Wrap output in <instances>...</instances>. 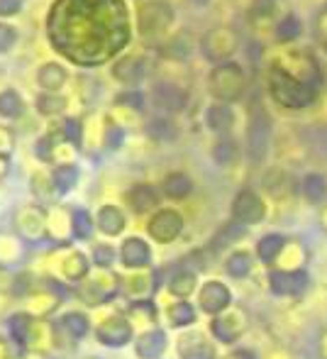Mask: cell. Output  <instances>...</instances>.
Segmentation results:
<instances>
[{
  "mask_svg": "<svg viewBox=\"0 0 327 359\" xmlns=\"http://www.w3.org/2000/svg\"><path fill=\"white\" fill-rule=\"evenodd\" d=\"M67 79H69L67 69H64L62 64H57V62L42 64V67H39V72H37V83L42 86L47 93H59V90L64 88V83H67Z\"/></svg>",
  "mask_w": 327,
  "mask_h": 359,
  "instance_id": "26",
  "label": "cell"
},
{
  "mask_svg": "<svg viewBox=\"0 0 327 359\" xmlns=\"http://www.w3.org/2000/svg\"><path fill=\"white\" fill-rule=\"evenodd\" d=\"M115 105H120V108H132V110H144V105H147V98H144L142 90H123V93L115 95Z\"/></svg>",
  "mask_w": 327,
  "mask_h": 359,
  "instance_id": "47",
  "label": "cell"
},
{
  "mask_svg": "<svg viewBox=\"0 0 327 359\" xmlns=\"http://www.w3.org/2000/svg\"><path fill=\"white\" fill-rule=\"evenodd\" d=\"M22 8V0H0V18H13Z\"/></svg>",
  "mask_w": 327,
  "mask_h": 359,
  "instance_id": "52",
  "label": "cell"
},
{
  "mask_svg": "<svg viewBox=\"0 0 327 359\" xmlns=\"http://www.w3.org/2000/svg\"><path fill=\"white\" fill-rule=\"evenodd\" d=\"M232 123H235V113L228 103L210 105V108L205 110V125H208L213 133L225 135L230 128H232Z\"/></svg>",
  "mask_w": 327,
  "mask_h": 359,
  "instance_id": "28",
  "label": "cell"
},
{
  "mask_svg": "<svg viewBox=\"0 0 327 359\" xmlns=\"http://www.w3.org/2000/svg\"><path fill=\"white\" fill-rule=\"evenodd\" d=\"M15 144V135L13 130H8L5 125H0V154H8Z\"/></svg>",
  "mask_w": 327,
  "mask_h": 359,
  "instance_id": "53",
  "label": "cell"
},
{
  "mask_svg": "<svg viewBox=\"0 0 327 359\" xmlns=\"http://www.w3.org/2000/svg\"><path fill=\"white\" fill-rule=\"evenodd\" d=\"M152 98L159 108L169 110V113H179V110H183L188 105V93L176 83H157Z\"/></svg>",
  "mask_w": 327,
  "mask_h": 359,
  "instance_id": "22",
  "label": "cell"
},
{
  "mask_svg": "<svg viewBox=\"0 0 327 359\" xmlns=\"http://www.w3.org/2000/svg\"><path fill=\"white\" fill-rule=\"evenodd\" d=\"M88 271H90V259L81 250H76V247H62V250L49 257V274L62 281L78 284V281H83L88 276Z\"/></svg>",
  "mask_w": 327,
  "mask_h": 359,
  "instance_id": "5",
  "label": "cell"
},
{
  "mask_svg": "<svg viewBox=\"0 0 327 359\" xmlns=\"http://www.w3.org/2000/svg\"><path fill=\"white\" fill-rule=\"evenodd\" d=\"M0 359H18L13 352H10V345L3 340V337H0Z\"/></svg>",
  "mask_w": 327,
  "mask_h": 359,
  "instance_id": "55",
  "label": "cell"
},
{
  "mask_svg": "<svg viewBox=\"0 0 327 359\" xmlns=\"http://www.w3.org/2000/svg\"><path fill=\"white\" fill-rule=\"evenodd\" d=\"M154 274L152 271H144V269H134L132 274L123 276V296L130 298L132 303L137 301H149V296H152L154 291Z\"/></svg>",
  "mask_w": 327,
  "mask_h": 359,
  "instance_id": "19",
  "label": "cell"
},
{
  "mask_svg": "<svg viewBox=\"0 0 327 359\" xmlns=\"http://www.w3.org/2000/svg\"><path fill=\"white\" fill-rule=\"evenodd\" d=\"M15 42H18V32H15V27L0 22V54L10 52V49L15 47Z\"/></svg>",
  "mask_w": 327,
  "mask_h": 359,
  "instance_id": "51",
  "label": "cell"
},
{
  "mask_svg": "<svg viewBox=\"0 0 327 359\" xmlns=\"http://www.w3.org/2000/svg\"><path fill=\"white\" fill-rule=\"evenodd\" d=\"M90 330V318L85 313L78 311H69L62 318L52 320V332H54V347H76L78 342L88 335Z\"/></svg>",
  "mask_w": 327,
  "mask_h": 359,
  "instance_id": "7",
  "label": "cell"
},
{
  "mask_svg": "<svg viewBox=\"0 0 327 359\" xmlns=\"http://www.w3.org/2000/svg\"><path fill=\"white\" fill-rule=\"evenodd\" d=\"M62 303V293L57 291L52 284L29 288L25 293V313H29L32 318H49Z\"/></svg>",
  "mask_w": 327,
  "mask_h": 359,
  "instance_id": "10",
  "label": "cell"
},
{
  "mask_svg": "<svg viewBox=\"0 0 327 359\" xmlns=\"http://www.w3.org/2000/svg\"><path fill=\"white\" fill-rule=\"evenodd\" d=\"M32 191L39 201H52L54 196H59L52 176H47V174H34L32 176Z\"/></svg>",
  "mask_w": 327,
  "mask_h": 359,
  "instance_id": "45",
  "label": "cell"
},
{
  "mask_svg": "<svg viewBox=\"0 0 327 359\" xmlns=\"http://www.w3.org/2000/svg\"><path fill=\"white\" fill-rule=\"evenodd\" d=\"M190 3H195V5H205V3H210V0H190Z\"/></svg>",
  "mask_w": 327,
  "mask_h": 359,
  "instance_id": "58",
  "label": "cell"
},
{
  "mask_svg": "<svg viewBox=\"0 0 327 359\" xmlns=\"http://www.w3.org/2000/svg\"><path fill=\"white\" fill-rule=\"evenodd\" d=\"M181 359H215V347L203 332H186L179 340Z\"/></svg>",
  "mask_w": 327,
  "mask_h": 359,
  "instance_id": "20",
  "label": "cell"
},
{
  "mask_svg": "<svg viewBox=\"0 0 327 359\" xmlns=\"http://www.w3.org/2000/svg\"><path fill=\"white\" fill-rule=\"evenodd\" d=\"M298 37H300V20L295 15H286L279 22V27H276V39L279 42H293Z\"/></svg>",
  "mask_w": 327,
  "mask_h": 359,
  "instance_id": "44",
  "label": "cell"
},
{
  "mask_svg": "<svg viewBox=\"0 0 327 359\" xmlns=\"http://www.w3.org/2000/svg\"><path fill=\"white\" fill-rule=\"evenodd\" d=\"M25 259V240L15 235H0V264L13 266Z\"/></svg>",
  "mask_w": 327,
  "mask_h": 359,
  "instance_id": "29",
  "label": "cell"
},
{
  "mask_svg": "<svg viewBox=\"0 0 327 359\" xmlns=\"http://www.w3.org/2000/svg\"><path fill=\"white\" fill-rule=\"evenodd\" d=\"M8 171H10V156L8 154H0V181L8 176Z\"/></svg>",
  "mask_w": 327,
  "mask_h": 359,
  "instance_id": "54",
  "label": "cell"
},
{
  "mask_svg": "<svg viewBox=\"0 0 327 359\" xmlns=\"http://www.w3.org/2000/svg\"><path fill=\"white\" fill-rule=\"evenodd\" d=\"M83 133H85V128L78 118H64L62 125H59V135L71 147H76V149L83 144Z\"/></svg>",
  "mask_w": 327,
  "mask_h": 359,
  "instance_id": "40",
  "label": "cell"
},
{
  "mask_svg": "<svg viewBox=\"0 0 327 359\" xmlns=\"http://www.w3.org/2000/svg\"><path fill=\"white\" fill-rule=\"evenodd\" d=\"M237 154H239L237 144H235V140H230V137H223L218 144H215V149H213V159L218 161L220 166H230V164H235V159H237Z\"/></svg>",
  "mask_w": 327,
  "mask_h": 359,
  "instance_id": "43",
  "label": "cell"
},
{
  "mask_svg": "<svg viewBox=\"0 0 327 359\" xmlns=\"http://www.w3.org/2000/svg\"><path fill=\"white\" fill-rule=\"evenodd\" d=\"M125 201H127V205L134 213H139V215L152 213L159 205V191L154 189L152 184H134L132 189L127 191Z\"/></svg>",
  "mask_w": 327,
  "mask_h": 359,
  "instance_id": "21",
  "label": "cell"
},
{
  "mask_svg": "<svg viewBox=\"0 0 327 359\" xmlns=\"http://www.w3.org/2000/svg\"><path fill=\"white\" fill-rule=\"evenodd\" d=\"M162 191L166 198L183 201L186 196H190V191H193V181H190V176L183 174V171H171V174L164 176Z\"/></svg>",
  "mask_w": 327,
  "mask_h": 359,
  "instance_id": "27",
  "label": "cell"
},
{
  "mask_svg": "<svg viewBox=\"0 0 327 359\" xmlns=\"http://www.w3.org/2000/svg\"><path fill=\"white\" fill-rule=\"evenodd\" d=\"M327 194V179L320 174H308L303 179V196L310 203H320Z\"/></svg>",
  "mask_w": 327,
  "mask_h": 359,
  "instance_id": "39",
  "label": "cell"
},
{
  "mask_svg": "<svg viewBox=\"0 0 327 359\" xmlns=\"http://www.w3.org/2000/svg\"><path fill=\"white\" fill-rule=\"evenodd\" d=\"M90 262H95V266H100V269H110V264L115 262V250L110 245H95Z\"/></svg>",
  "mask_w": 327,
  "mask_h": 359,
  "instance_id": "50",
  "label": "cell"
},
{
  "mask_svg": "<svg viewBox=\"0 0 327 359\" xmlns=\"http://www.w3.org/2000/svg\"><path fill=\"white\" fill-rule=\"evenodd\" d=\"M147 135L154 140H159V142H162V140H171L176 135L174 123H171V120H162V118L152 120V123L147 125Z\"/></svg>",
  "mask_w": 327,
  "mask_h": 359,
  "instance_id": "48",
  "label": "cell"
},
{
  "mask_svg": "<svg viewBox=\"0 0 327 359\" xmlns=\"http://www.w3.org/2000/svg\"><path fill=\"white\" fill-rule=\"evenodd\" d=\"M246 232V227L242 225V222H237V220H232V222H228V225L223 227V230L215 235V247H225V245H232L235 240H239Z\"/></svg>",
  "mask_w": 327,
  "mask_h": 359,
  "instance_id": "46",
  "label": "cell"
},
{
  "mask_svg": "<svg viewBox=\"0 0 327 359\" xmlns=\"http://www.w3.org/2000/svg\"><path fill=\"white\" fill-rule=\"evenodd\" d=\"M25 113V100L20 98L18 90L5 88L0 90V118L5 120H18Z\"/></svg>",
  "mask_w": 327,
  "mask_h": 359,
  "instance_id": "32",
  "label": "cell"
},
{
  "mask_svg": "<svg viewBox=\"0 0 327 359\" xmlns=\"http://www.w3.org/2000/svg\"><path fill=\"white\" fill-rule=\"evenodd\" d=\"M95 227L103 232L105 237H118L120 232L127 227V215L118 205H100L98 215H95Z\"/></svg>",
  "mask_w": 327,
  "mask_h": 359,
  "instance_id": "24",
  "label": "cell"
},
{
  "mask_svg": "<svg viewBox=\"0 0 327 359\" xmlns=\"http://www.w3.org/2000/svg\"><path fill=\"white\" fill-rule=\"evenodd\" d=\"M174 22V10L166 3H147L139 10V29L142 34H159Z\"/></svg>",
  "mask_w": 327,
  "mask_h": 359,
  "instance_id": "14",
  "label": "cell"
},
{
  "mask_svg": "<svg viewBox=\"0 0 327 359\" xmlns=\"http://www.w3.org/2000/svg\"><path fill=\"white\" fill-rule=\"evenodd\" d=\"M230 303H232V293L223 281H205L198 291V306L208 316H220Z\"/></svg>",
  "mask_w": 327,
  "mask_h": 359,
  "instance_id": "13",
  "label": "cell"
},
{
  "mask_svg": "<svg viewBox=\"0 0 327 359\" xmlns=\"http://www.w3.org/2000/svg\"><path fill=\"white\" fill-rule=\"evenodd\" d=\"M228 359H256V357H254V352H251V350H237V352H232Z\"/></svg>",
  "mask_w": 327,
  "mask_h": 359,
  "instance_id": "56",
  "label": "cell"
},
{
  "mask_svg": "<svg viewBox=\"0 0 327 359\" xmlns=\"http://www.w3.org/2000/svg\"><path fill=\"white\" fill-rule=\"evenodd\" d=\"M52 181L57 186L59 194H69L74 191V186L78 184V166L76 164H59L52 171Z\"/></svg>",
  "mask_w": 327,
  "mask_h": 359,
  "instance_id": "34",
  "label": "cell"
},
{
  "mask_svg": "<svg viewBox=\"0 0 327 359\" xmlns=\"http://www.w3.org/2000/svg\"><path fill=\"white\" fill-rule=\"evenodd\" d=\"M123 140H125V130L108 120V125L103 128V144L108 147V149H118V147L123 144Z\"/></svg>",
  "mask_w": 327,
  "mask_h": 359,
  "instance_id": "49",
  "label": "cell"
},
{
  "mask_svg": "<svg viewBox=\"0 0 327 359\" xmlns=\"http://www.w3.org/2000/svg\"><path fill=\"white\" fill-rule=\"evenodd\" d=\"M166 345H169L166 332L152 327V330H144L142 335L134 340V352H137L139 359H159L166 352Z\"/></svg>",
  "mask_w": 327,
  "mask_h": 359,
  "instance_id": "23",
  "label": "cell"
},
{
  "mask_svg": "<svg viewBox=\"0 0 327 359\" xmlns=\"http://www.w3.org/2000/svg\"><path fill=\"white\" fill-rule=\"evenodd\" d=\"M181 230H183V217H181L179 210H171V208L157 210L147 222V235L154 242H159V245L174 242L181 235Z\"/></svg>",
  "mask_w": 327,
  "mask_h": 359,
  "instance_id": "9",
  "label": "cell"
},
{
  "mask_svg": "<svg viewBox=\"0 0 327 359\" xmlns=\"http://www.w3.org/2000/svg\"><path fill=\"white\" fill-rule=\"evenodd\" d=\"M120 264L127 266V269H147L149 262H152V250L142 237H127V240L120 245Z\"/></svg>",
  "mask_w": 327,
  "mask_h": 359,
  "instance_id": "17",
  "label": "cell"
},
{
  "mask_svg": "<svg viewBox=\"0 0 327 359\" xmlns=\"http://www.w3.org/2000/svg\"><path fill=\"white\" fill-rule=\"evenodd\" d=\"M244 72L239 64L235 62H223L210 72V79H208V86H210V93L215 95L218 100L223 103H232L242 95L244 90Z\"/></svg>",
  "mask_w": 327,
  "mask_h": 359,
  "instance_id": "4",
  "label": "cell"
},
{
  "mask_svg": "<svg viewBox=\"0 0 327 359\" xmlns=\"http://www.w3.org/2000/svg\"><path fill=\"white\" fill-rule=\"evenodd\" d=\"M235 44H237V34L228 27H218L203 37V52L208 59L223 64V59H228L235 52Z\"/></svg>",
  "mask_w": 327,
  "mask_h": 359,
  "instance_id": "15",
  "label": "cell"
},
{
  "mask_svg": "<svg viewBox=\"0 0 327 359\" xmlns=\"http://www.w3.org/2000/svg\"><path fill=\"white\" fill-rule=\"evenodd\" d=\"M49 42L81 67L108 62L130 42L123 0H57L47 20Z\"/></svg>",
  "mask_w": 327,
  "mask_h": 359,
  "instance_id": "1",
  "label": "cell"
},
{
  "mask_svg": "<svg viewBox=\"0 0 327 359\" xmlns=\"http://www.w3.org/2000/svg\"><path fill=\"white\" fill-rule=\"evenodd\" d=\"M47 237L62 247L69 245V240L74 237V210L64 208V205H54V208H49Z\"/></svg>",
  "mask_w": 327,
  "mask_h": 359,
  "instance_id": "16",
  "label": "cell"
},
{
  "mask_svg": "<svg viewBox=\"0 0 327 359\" xmlns=\"http://www.w3.org/2000/svg\"><path fill=\"white\" fill-rule=\"evenodd\" d=\"M37 110L47 118L52 115H62L67 110V98H62L59 93H42L37 98Z\"/></svg>",
  "mask_w": 327,
  "mask_h": 359,
  "instance_id": "41",
  "label": "cell"
},
{
  "mask_svg": "<svg viewBox=\"0 0 327 359\" xmlns=\"http://www.w3.org/2000/svg\"><path fill=\"white\" fill-rule=\"evenodd\" d=\"M166 318L174 327H188L195 323V308L190 306L186 298H179L176 303H171L169 311H166Z\"/></svg>",
  "mask_w": 327,
  "mask_h": 359,
  "instance_id": "31",
  "label": "cell"
},
{
  "mask_svg": "<svg viewBox=\"0 0 327 359\" xmlns=\"http://www.w3.org/2000/svg\"><path fill=\"white\" fill-rule=\"evenodd\" d=\"M284 245H286V240L281 235H264L259 240V245H256V255H259V259L264 262V264H271V262H276V257L281 255Z\"/></svg>",
  "mask_w": 327,
  "mask_h": 359,
  "instance_id": "35",
  "label": "cell"
},
{
  "mask_svg": "<svg viewBox=\"0 0 327 359\" xmlns=\"http://www.w3.org/2000/svg\"><path fill=\"white\" fill-rule=\"evenodd\" d=\"M169 291L176 298H188L195 291V274L188 269H179L174 276L169 279Z\"/></svg>",
  "mask_w": 327,
  "mask_h": 359,
  "instance_id": "36",
  "label": "cell"
},
{
  "mask_svg": "<svg viewBox=\"0 0 327 359\" xmlns=\"http://www.w3.org/2000/svg\"><path fill=\"white\" fill-rule=\"evenodd\" d=\"M113 76L125 86H134L147 76V59L144 57H125L113 67Z\"/></svg>",
  "mask_w": 327,
  "mask_h": 359,
  "instance_id": "25",
  "label": "cell"
},
{
  "mask_svg": "<svg viewBox=\"0 0 327 359\" xmlns=\"http://www.w3.org/2000/svg\"><path fill=\"white\" fill-rule=\"evenodd\" d=\"M34 318L29 316V313L20 311V313H13V316L8 318V332L10 337H13L15 342H18L20 347H25V342H27V335H29V325H32Z\"/></svg>",
  "mask_w": 327,
  "mask_h": 359,
  "instance_id": "33",
  "label": "cell"
},
{
  "mask_svg": "<svg viewBox=\"0 0 327 359\" xmlns=\"http://www.w3.org/2000/svg\"><path fill=\"white\" fill-rule=\"evenodd\" d=\"M269 93L284 108H308L318 98V88L303 79H295L293 74L284 72L281 67H274L269 72Z\"/></svg>",
  "mask_w": 327,
  "mask_h": 359,
  "instance_id": "2",
  "label": "cell"
},
{
  "mask_svg": "<svg viewBox=\"0 0 327 359\" xmlns=\"http://www.w3.org/2000/svg\"><path fill=\"white\" fill-rule=\"evenodd\" d=\"M266 215L264 201L259 198V194L251 189H242L232 201V220L242 222V225H256Z\"/></svg>",
  "mask_w": 327,
  "mask_h": 359,
  "instance_id": "11",
  "label": "cell"
},
{
  "mask_svg": "<svg viewBox=\"0 0 327 359\" xmlns=\"http://www.w3.org/2000/svg\"><path fill=\"white\" fill-rule=\"evenodd\" d=\"M120 291H123V276L98 266L95 271H88L83 281H78L76 298L85 306H103V303L113 301Z\"/></svg>",
  "mask_w": 327,
  "mask_h": 359,
  "instance_id": "3",
  "label": "cell"
},
{
  "mask_svg": "<svg viewBox=\"0 0 327 359\" xmlns=\"http://www.w3.org/2000/svg\"><path fill=\"white\" fill-rule=\"evenodd\" d=\"M93 230H95V220L90 217L88 210H83V208L74 210V237H76V240H90Z\"/></svg>",
  "mask_w": 327,
  "mask_h": 359,
  "instance_id": "42",
  "label": "cell"
},
{
  "mask_svg": "<svg viewBox=\"0 0 327 359\" xmlns=\"http://www.w3.org/2000/svg\"><path fill=\"white\" fill-rule=\"evenodd\" d=\"M134 337V327L125 313H113L95 325V340L105 347H125Z\"/></svg>",
  "mask_w": 327,
  "mask_h": 359,
  "instance_id": "8",
  "label": "cell"
},
{
  "mask_svg": "<svg viewBox=\"0 0 327 359\" xmlns=\"http://www.w3.org/2000/svg\"><path fill=\"white\" fill-rule=\"evenodd\" d=\"M269 286L276 296H300L308 288L305 271H271Z\"/></svg>",
  "mask_w": 327,
  "mask_h": 359,
  "instance_id": "18",
  "label": "cell"
},
{
  "mask_svg": "<svg viewBox=\"0 0 327 359\" xmlns=\"http://www.w3.org/2000/svg\"><path fill=\"white\" fill-rule=\"evenodd\" d=\"M269 137H271V128H269V118L264 113H254L249 128H246V154L254 164H259L266 156L269 149Z\"/></svg>",
  "mask_w": 327,
  "mask_h": 359,
  "instance_id": "12",
  "label": "cell"
},
{
  "mask_svg": "<svg viewBox=\"0 0 327 359\" xmlns=\"http://www.w3.org/2000/svg\"><path fill=\"white\" fill-rule=\"evenodd\" d=\"M225 271H228L230 276H235V279H242L251 271V255L244 250H237L232 252V255L228 257V262H225Z\"/></svg>",
  "mask_w": 327,
  "mask_h": 359,
  "instance_id": "37",
  "label": "cell"
},
{
  "mask_svg": "<svg viewBox=\"0 0 327 359\" xmlns=\"http://www.w3.org/2000/svg\"><path fill=\"white\" fill-rule=\"evenodd\" d=\"M47 222H49V210L37 203L20 205L13 215L15 232H18V237H22L25 242L47 240Z\"/></svg>",
  "mask_w": 327,
  "mask_h": 359,
  "instance_id": "6",
  "label": "cell"
},
{
  "mask_svg": "<svg viewBox=\"0 0 327 359\" xmlns=\"http://www.w3.org/2000/svg\"><path fill=\"white\" fill-rule=\"evenodd\" d=\"M125 316L130 318L132 327L137 325V323H147V325H152V323L157 320V308H154L152 301H137V303L130 306V311L125 313Z\"/></svg>",
  "mask_w": 327,
  "mask_h": 359,
  "instance_id": "38",
  "label": "cell"
},
{
  "mask_svg": "<svg viewBox=\"0 0 327 359\" xmlns=\"http://www.w3.org/2000/svg\"><path fill=\"white\" fill-rule=\"evenodd\" d=\"M22 359H47V355H44V352H29L27 350V355H25Z\"/></svg>",
  "mask_w": 327,
  "mask_h": 359,
  "instance_id": "57",
  "label": "cell"
},
{
  "mask_svg": "<svg viewBox=\"0 0 327 359\" xmlns=\"http://www.w3.org/2000/svg\"><path fill=\"white\" fill-rule=\"evenodd\" d=\"M210 330L213 335L218 337L220 342H235L242 332V325L237 323V318H230V316H215V320L210 323Z\"/></svg>",
  "mask_w": 327,
  "mask_h": 359,
  "instance_id": "30",
  "label": "cell"
}]
</instances>
